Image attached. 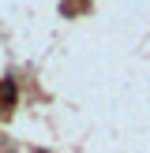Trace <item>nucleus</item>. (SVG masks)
Segmentation results:
<instances>
[{
  "instance_id": "f257e3e1",
  "label": "nucleus",
  "mask_w": 150,
  "mask_h": 153,
  "mask_svg": "<svg viewBox=\"0 0 150 153\" xmlns=\"http://www.w3.org/2000/svg\"><path fill=\"white\" fill-rule=\"evenodd\" d=\"M0 101H4V108H11V105H15V82H11V79L0 82Z\"/></svg>"
},
{
  "instance_id": "f03ea898",
  "label": "nucleus",
  "mask_w": 150,
  "mask_h": 153,
  "mask_svg": "<svg viewBox=\"0 0 150 153\" xmlns=\"http://www.w3.org/2000/svg\"><path fill=\"white\" fill-rule=\"evenodd\" d=\"M38 153H41V149H38Z\"/></svg>"
}]
</instances>
